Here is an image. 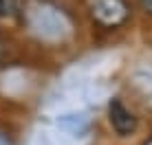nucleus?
I'll use <instances>...</instances> for the list:
<instances>
[{
	"instance_id": "1",
	"label": "nucleus",
	"mask_w": 152,
	"mask_h": 145,
	"mask_svg": "<svg viewBox=\"0 0 152 145\" xmlns=\"http://www.w3.org/2000/svg\"><path fill=\"white\" fill-rule=\"evenodd\" d=\"M91 18L106 29H117L128 20L130 7L126 0H88Z\"/></svg>"
},
{
	"instance_id": "2",
	"label": "nucleus",
	"mask_w": 152,
	"mask_h": 145,
	"mask_svg": "<svg viewBox=\"0 0 152 145\" xmlns=\"http://www.w3.org/2000/svg\"><path fill=\"white\" fill-rule=\"evenodd\" d=\"M108 121H110L113 130L117 132L119 136H128V134H132L134 128H137L134 115L124 106V101H119V99H113L108 103Z\"/></svg>"
},
{
	"instance_id": "3",
	"label": "nucleus",
	"mask_w": 152,
	"mask_h": 145,
	"mask_svg": "<svg viewBox=\"0 0 152 145\" xmlns=\"http://www.w3.org/2000/svg\"><path fill=\"white\" fill-rule=\"evenodd\" d=\"M57 125L62 128L64 132H69V134H84L88 130V123H86V119H82V117H77V115H62L60 119H57Z\"/></svg>"
},
{
	"instance_id": "4",
	"label": "nucleus",
	"mask_w": 152,
	"mask_h": 145,
	"mask_svg": "<svg viewBox=\"0 0 152 145\" xmlns=\"http://www.w3.org/2000/svg\"><path fill=\"white\" fill-rule=\"evenodd\" d=\"M18 15V0H0V20H11Z\"/></svg>"
},
{
	"instance_id": "5",
	"label": "nucleus",
	"mask_w": 152,
	"mask_h": 145,
	"mask_svg": "<svg viewBox=\"0 0 152 145\" xmlns=\"http://www.w3.org/2000/svg\"><path fill=\"white\" fill-rule=\"evenodd\" d=\"M141 4H143L145 11H150V13H152V0H141Z\"/></svg>"
},
{
	"instance_id": "6",
	"label": "nucleus",
	"mask_w": 152,
	"mask_h": 145,
	"mask_svg": "<svg viewBox=\"0 0 152 145\" xmlns=\"http://www.w3.org/2000/svg\"><path fill=\"white\" fill-rule=\"evenodd\" d=\"M0 55H2V44H0Z\"/></svg>"
}]
</instances>
